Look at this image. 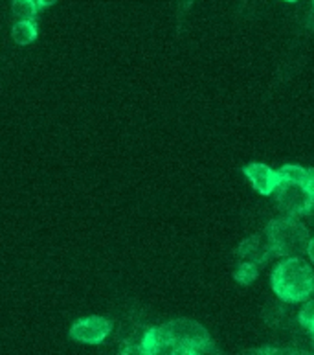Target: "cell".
Listing matches in <instances>:
<instances>
[{
  "label": "cell",
  "mask_w": 314,
  "mask_h": 355,
  "mask_svg": "<svg viewBox=\"0 0 314 355\" xmlns=\"http://www.w3.org/2000/svg\"><path fill=\"white\" fill-rule=\"evenodd\" d=\"M215 350L206 328L195 320H171L144 331L138 354H212Z\"/></svg>",
  "instance_id": "6da1fadb"
},
{
  "label": "cell",
  "mask_w": 314,
  "mask_h": 355,
  "mask_svg": "<svg viewBox=\"0 0 314 355\" xmlns=\"http://www.w3.org/2000/svg\"><path fill=\"white\" fill-rule=\"evenodd\" d=\"M270 286L283 302H305L314 293V270L302 256H287L272 270Z\"/></svg>",
  "instance_id": "7a4b0ae2"
},
{
  "label": "cell",
  "mask_w": 314,
  "mask_h": 355,
  "mask_svg": "<svg viewBox=\"0 0 314 355\" xmlns=\"http://www.w3.org/2000/svg\"><path fill=\"white\" fill-rule=\"evenodd\" d=\"M265 241L272 256H279V258L298 256L307 249L309 230L299 221V218L285 216V218L272 219L266 225Z\"/></svg>",
  "instance_id": "3957f363"
},
{
  "label": "cell",
  "mask_w": 314,
  "mask_h": 355,
  "mask_svg": "<svg viewBox=\"0 0 314 355\" xmlns=\"http://www.w3.org/2000/svg\"><path fill=\"white\" fill-rule=\"evenodd\" d=\"M274 196H276L277 207L281 208L287 216L302 218V216L313 212L314 197H311L309 191L305 190L304 184H299V182L283 180L274 191Z\"/></svg>",
  "instance_id": "277c9868"
},
{
  "label": "cell",
  "mask_w": 314,
  "mask_h": 355,
  "mask_svg": "<svg viewBox=\"0 0 314 355\" xmlns=\"http://www.w3.org/2000/svg\"><path fill=\"white\" fill-rule=\"evenodd\" d=\"M112 322L103 317L81 318L70 328V337L83 345H102L111 335Z\"/></svg>",
  "instance_id": "5b68a950"
},
{
  "label": "cell",
  "mask_w": 314,
  "mask_h": 355,
  "mask_svg": "<svg viewBox=\"0 0 314 355\" xmlns=\"http://www.w3.org/2000/svg\"><path fill=\"white\" fill-rule=\"evenodd\" d=\"M245 175L254 186V190L261 196H272L276 188L283 182V175L279 170H272L270 166L261 162H250L245 166Z\"/></svg>",
  "instance_id": "8992f818"
},
{
  "label": "cell",
  "mask_w": 314,
  "mask_h": 355,
  "mask_svg": "<svg viewBox=\"0 0 314 355\" xmlns=\"http://www.w3.org/2000/svg\"><path fill=\"white\" fill-rule=\"evenodd\" d=\"M237 258L243 261H252L256 266L263 267L266 261L270 260L272 254L268 247H266V241H263L261 236H252V238L245 239L243 243L239 245L237 249Z\"/></svg>",
  "instance_id": "52a82bcc"
},
{
  "label": "cell",
  "mask_w": 314,
  "mask_h": 355,
  "mask_svg": "<svg viewBox=\"0 0 314 355\" xmlns=\"http://www.w3.org/2000/svg\"><path fill=\"white\" fill-rule=\"evenodd\" d=\"M11 37L17 44H30L37 39V22L35 21H17L11 28Z\"/></svg>",
  "instance_id": "ba28073f"
},
{
  "label": "cell",
  "mask_w": 314,
  "mask_h": 355,
  "mask_svg": "<svg viewBox=\"0 0 314 355\" xmlns=\"http://www.w3.org/2000/svg\"><path fill=\"white\" fill-rule=\"evenodd\" d=\"M11 11L17 21H35L39 6L35 0H13Z\"/></svg>",
  "instance_id": "9c48e42d"
},
{
  "label": "cell",
  "mask_w": 314,
  "mask_h": 355,
  "mask_svg": "<svg viewBox=\"0 0 314 355\" xmlns=\"http://www.w3.org/2000/svg\"><path fill=\"white\" fill-rule=\"evenodd\" d=\"M259 269H261V267L256 266V263H252V261L239 260V263H237L234 272L235 280L239 282L241 286H250L252 282L257 278V275H259Z\"/></svg>",
  "instance_id": "30bf717a"
},
{
  "label": "cell",
  "mask_w": 314,
  "mask_h": 355,
  "mask_svg": "<svg viewBox=\"0 0 314 355\" xmlns=\"http://www.w3.org/2000/svg\"><path fill=\"white\" fill-rule=\"evenodd\" d=\"M279 171H281L283 180H290V182H299V184H302V180H304L307 168H302V166H296V164H287V166H283Z\"/></svg>",
  "instance_id": "8fae6325"
},
{
  "label": "cell",
  "mask_w": 314,
  "mask_h": 355,
  "mask_svg": "<svg viewBox=\"0 0 314 355\" xmlns=\"http://www.w3.org/2000/svg\"><path fill=\"white\" fill-rule=\"evenodd\" d=\"M313 320H314V300H311V302L305 304L304 308H302V311H299V322H302L304 328L309 329Z\"/></svg>",
  "instance_id": "7c38bea8"
},
{
  "label": "cell",
  "mask_w": 314,
  "mask_h": 355,
  "mask_svg": "<svg viewBox=\"0 0 314 355\" xmlns=\"http://www.w3.org/2000/svg\"><path fill=\"white\" fill-rule=\"evenodd\" d=\"M302 184H304L305 190L309 191V196L314 197V168H307L304 180H302Z\"/></svg>",
  "instance_id": "4fadbf2b"
},
{
  "label": "cell",
  "mask_w": 314,
  "mask_h": 355,
  "mask_svg": "<svg viewBox=\"0 0 314 355\" xmlns=\"http://www.w3.org/2000/svg\"><path fill=\"white\" fill-rule=\"evenodd\" d=\"M193 2H195V0H178V8H181V13H186V11L193 6Z\"/></svg>",
  "instance_id": "5bb4252c"
},
{
  "label": "cell",
  "mask_w": 314,
  "mask_h": 355,
  "mask_svg": "<svg viewBox=\"0 0 314 355\" xmlns=\"http://www.w3.org/2000/svg\"><path fill=\"white\" fill-rule=\"evenodd\" d=\"M307 254H309V258H311V261H313L314 263V238L313 239H309V243H307Z\"/></svg>",
  "instance_id": "9a60e30c"
},
{
  "label": "cell",
  "mask_w": 314,
  "mask_h": 355,
  "mask_svg": "<svg viewBox=\"0 0 314 355\" xmlns=\"http://www.w3.org/2000/svg\"><path fill=\"white\" fill-rule=\"evenodd\" d=\"M37 2L39 8H50V6H53L57 0H35Z\"/></svg>",
  "instance_id": "2e32d148"
},
{
  "label": "cell",
  "mask_w": 314,
  "mask_h": 355,
  "mask_svg": "<svg viewBox=\"0 0 314 355\" xmlns=\"http://www.w3.org/2000/svg\"><path fill=\"white\" fill-rule=\"evenodd\" d=\"M309 329H311V331H313V335H314V320H313V324H311Z\"/></svg>",
  "instance_id": "e0dca14e"
},
{
  "label": "cell",
  "mask_w": 314,
  "mask_h": 355,
  "mask_svg": "<svg viewBox=\"0 0 314 355\" xmlns=\"http://www.w3.org/2000/svg\"><path fill=\"white\" fill-rule=\"evenodd\" d=\"M285 2H296V0H285Z\"/></svg>",
  "instance_id": "ac0fdd59"
}]
</instances>
